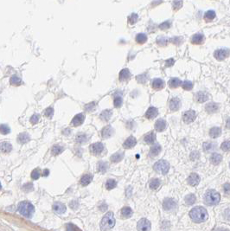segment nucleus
<instances>
[{
    "instance_id": "1",
    "label": "nucleus",
    "mask_w": 230,
    "mask_h": 231,
    "mask_svg": "<svg viewBox=\"0 0 230 231\" xmlns=\"http://www.w3.org/2000/svg\"><path fill=\"white\" fill-rule=\"evenodd\" d=\"M190 216L193 222L199 223L205 222L209 217V215L204 208L198 206L191 210L190 212Z\"/></svg>"
},
{
    "instance_id": "2",
    "label": "nucleus",
    "mask_w": 230,
    "mask_h": 231,
    "mask_svg": "<svg viewBox=\"0 0 230 231\" xmlns=\"http://www.w3.org/2000/svg\"><path fill=\"white\" fill-rule=\"evenodd\" d=\"M17 210H18V212L20 213L21 215H24L25 217L30 218V217L34 215L35 207L33 206L30 203L26 202V201H24V202H21V203L18 204Z\"/></svg>"
},
{
    "instance_id": "3",
    "label": "nucleus",
    "mask_w": 230,
    "mask_h": 231,
    "mask_svg": "<svg viewBox=\"0 0 230 231\" xmlns=\"http://www.w3.org/2000/svg\"><path fill=\"white\" fill-rule=\"evenodd\" d=\"M115 225V218L113 213L112 212H108L106 213L104 217L102 219L101 223V229L102 231H106L108 229H113Z\"/></svg>"
},
{
    "instance_id": "4",
    "label": "nucleus",
    "mask_w": 230,
    "mask_h": 231,
    "mask_svg": "<svg viewBox=\"0 0 230 231\" xmlns=\"http://www.w3.org/2000/svg\"><path fill=\"white\" fill-rule=\"evenodd\" d=\"M204 200H205V203L209 205H216L220 202L221 197L217 191H214V190H210L206 192L205 196H204Z\"/></svg>"
},
{
    "instance_id": "5",
    "label": "nucleus",
    "mask_w": 230,
    "mask_h": 231,
    "mask_svg": "<svg viewBox=\"0 0 230 231\" xmlns=\"http://www.w3.org/2000/svg\"><path fill=\"white\" fill-rule=\"evenodd\" d=\"M154 169L157 170L158 173L166 174L169 170V164L165 160H159L154 165Z\"/></svg>"
},
{
    "instance_id": "6",
    "label": "nucleus",
    "mask_w": 230,
    "mask_h": 231,
    "mask_svg": "<svg viewBox=\"0 0 230 231\" xmlns=\"http://www.w3.org/2000/svg\"><path fill=\"white\" fill-rule=\"evenodd\" d=\"M137 228L138 231H150V229H151V223L147 219L142 218L138 221Z\"/></svg>"
},
{
    "instance_id": "7",
    "label": "nucleus",
    "mask_w": 230,
    "mask_h": 231,
    "mask_svg": "<svg viewBox=\"0 0 230 231\" xmlns=\"http://www.w3.org/2000/svg\"><path fill=\"white\" fill-rule=\"evenodd\" d=\"M103 151H104V146H103L102 143L98 142V143H94V144L90 146V152H91V153L95 155V156L100 155Z\"/></svg>"
},
{
    "instance_id": "8",
    "label": "nucleus",
    "mask_w": 230,
    "mask_h": 231,
    "mask_svg": "<svg viewBox=\"0 0 230 231\" xmlns=\"http://www.w3.org/2000/svg\"><path fill=\"white\" fill-rule=\"evenodd\" d=\"M196 112H195L194 110H189V111H187V112H185V113L183 114V121L185 122V123L189 124V123L193 122L194 120H196Z\"/></svg>"
},
{
    "instance_id": "9",
    "label": "nucleus",
    "mask_w": 230,
    "mask_h": 231,
    "mask_svg": "<svg viewBox=\"0 0 230 231\" xmlns=\"http://www.w3.org/2000/svg\"><path fill=\"white\" fill-rule=\"evenodd\" d=\"M163 207L167 211H173L177 208V203H176V201L174 199L166 198L163 203Z\"/></svg>"
},
{
    "instance_id": "10",
    "label": "nucleus",
    "mask_w": 230,
    "mask_h": 231,
    "mask_svg": "<svg viewBox=\"0 0 230 231\" xmlns=\"http://www.w3.org/2000/svg\"><path fill=\"white\" fill-rule=\"evenodd\" d=\"M228 55H229V50L228 49H218V50H215L214 52V57L219 61L224 60L225 58L228 57Z\"/></svg>"
},
{
    "instance_id": "11",
    "label": "nucleus",
    "mask_w": 230,
    "mask_h": 231,
    "mask_svg": "<svg viewBox=\"0 0 230 231\" xmlns=\"http://www.w3.org/2000/svg\"><path fill=\"white\" fill-rule=\"evenodd\" d=\"M181 106V101L178 98H173L169 102V109L171 111H178Z\"/></svg>"
},
{
    "instance_id": "12",
    "label": "nucleus",
    "mask_w": 230,
    "mask_h": 231,
    "mask_svg": "<svg viewBox=\"0 0 230 231\" xmlns=\"http://www.w3.org/2000/svg\"><path fill=\"white\" fill-rule=\"evenodd\" d=\"M187 181H188V183L190 184L191 186H196L200 182V177L196 173H192V174L190 175Z\"/></svg>"
},
{
    "instance_id": "13",
    "label": "nucleus",
    "mask_w": 230,
    "mask_h": 231,
    "mask_svg": "<svg viewBox=\"0 0 230 231\" xmlns=\"http://www.w3.org/2000/svg\"><path fill=\"white\" fill-rule=\"evenodd\" d=\"M113 133H114V130L113 129V127L111 126H106L103 128L102 132H101V134H102V137L104 138H108L113 136Z\"/></svg>"
},
{
    "instance_id": "14",
    "label": "nucleus",
    "mask_w": 230,
    "mask_h": 231,
    "mask_svg": "<svg viewBox=\"0 0 230 231\" xmlns=\"http://www.w3.org/2000/svg\"><path fill=\"white\" fill-rule=\"evenodd\" d=\"M136 144H137V140H136V138L133 137V136H131L129 138H127L125 142H124V144H123V146L126 148V149H131V148H133L134 146H136Z\"/></svg>"
},
{
    "instance_id": "15",
    "label": "nucleus",
    "mask_w": 230,
    "mask_h": 231,
    "mask_svg": "<svg viewBox=\"0 0 230 231\" xmlns=\"http://www.w3.org/2000/svg\"><path fill=\"white\" fill-rule=\"evenodd\" d=\"M85 117L84 115L82 114H79L75 115L74 119L72 120V125L74 126H81V124L84 122Z\"/></svg>"
},
{
    "instance_id": "16",
    "label": "nucleus",
    "mask_w": 230,
    "mask_h": 231,
    "mask_svg": "<svg viewBox=\"0 0 230 231\" xmlns=\"http://www.w3.org/2000/svg\"><path fill=\"white\" fill-rule=\"evenodd\" d=\"M205 109L209 114H214L219 109V105L216 104V103H214V102H210V103L206 105Z\"/></svg>"
},
{
    "instance_id": "17",
    "label": "nucleus",
    "mask_w": 230,
    "mask_h": 231,
    "mask_svg": "<svg viewBox=\"0 0 230 231\" xmlns=\"http://www.w3.org/2000/svg\"><path fill=\"white\" fill-rule=\"evenodd\" d=\"M151 85H152V88H153L154 89L156 90H159L162 89V88H165V81L161 80V79H154L153 81H152V83H151Z\"/></svg>"
},
{
    "instance_id": "18",
    "label": "nucleus",
    "mask_w": 230,
    "mask_h": 231,
    "mask_svg": "<svg viewBox=\"0 0 230 231\" xmlns=\"http://www.w3.org/2000/svg\"><path fill=\"white\" fill-rule=\"evenodd\" d=\"M157 114H158V111L156 107L154 106H151L149 109L146 111V114H145V117L147 119H154L155 117H157Z\"/></svg>"
},
{
    "instance_id": "19",
    "label": "nucleus",
    "mask_w": 230,
    "mask_h": 231,
    "mask_svg": "<svg viewBox=\"0 0 230 231\" xmlns=\"http://www.w3.org/2000/svg\"><path fill=\"white\" fill-rule=\"evenodd\" d=\"M53 210L57 214H63L66 211V206L61 203H56L53 205Z\"/></svg>"
},
{
    "instance_id": "20",
    "label": "nucleus",
    "mask_w": 230,
    "mask_h": 231,
    "mask_svg": "<svg viewBox=\"0 0 230 231\" xmlns=\"http://www.w3.org/2000/svg\"><path fill=\"white\" fill-rule=\"evenodd\" d=\"M166 126H167V123L165 120H158L156 122V124H155V128L157 130V132H163V131H165L166 129Z\"/></svg>"
},
{
    "instance_id": "21",
    "label": "nucleus",
    "mask_w": 230,
    "mask_h": 231,
    "mask_svg": "<svg viewBox=\"0 0 230 231\" xmlns=\"http://www.w3.org/2000/svg\"><path fill=\"white\" fill-rule=\"evenodd\" d=\"M12 150V146L9 142L0 143V152L3 153H9Z\"/></svg>"
},
{
    "instance_id": "22",
    "label": "nucleus",
    "mask_w": 230,
    "mask_h": 231,
    "mask_svg": "<svg viewBox=\"0 0 230 231\" xmlns=\"http://www.w3.org/2000/svg\"><path fill=\"white\" fill-rule=\"evenodd\" d=\"M162 147L159 144H155L153 146H151V150H150V155L151 157H156L158 154L160 153L161 152Z\"/></svg>"
},
{
    "instance_id": "23",
    "label": "nucleus",
    "mask_w": 230,
    "mask_h": 231,
    "mask_svg": "<svg viewBox=\"0 0 230 231\" xmlns=\"http://www.w3.org/2000/svg\"><path fill=\"white\" fill-rule=\"evenodd\" d=\"M209 99V95L205 93V92H198L196 94V102H200V103H202V102H205L206 101H208Z\"/></svg>"
},
{
    "instance_id": "24",
    "label": "nucleus",
    "mask_w": 230,
    "mask_h": 231,
    "mask_svg": "<svg viewBox=\"0 0 230 231\" xmlns=\"http://www.w3.org/2000/svg\"><path fill=\"white\" fill-rule=\"evenodd\" d=\"M222 134V129L220 127H212L210 130V136L211 138H216Z\"/></svg>"
},
{
    "instance_id": "25",
    "label": "nucleus",
    "mask_w": 230,
    "mask_h": 231,
    "mask_svg": "<svg viewBox=\"0 0 230 231\" xmlns=\"http://www.w3.org/2000/svg\"><path fill=\"white\" fill-rule=\"evenodd\" d=\"M92 180H93V176H92V175L91 174L84 175V176L81 179V185L87 186V185H88L89 183L92 182Z\"/></svg>"
},
{
    "instance_id": "26",
    "label": "nucleus",
    "mask_w": 230,
    "mask_h": 231,
    "mask_svg": "<svg viewBox=\"0 0 230 231\" xmlns=\"http://www.w3.org/2000/svg\"><path fill=\"white\" fill-rule=\"evenodd\" d=\"M156 140V134H154L153 132H151L148 134H146L145 137V141L146 144H153Z\"/></svg>"
},
{
    "instance_id": "27",
    "label": "nucleus",
    "mask_w": 230,
    "mask_h": 231,
    "mask_svg": "<svg viewBox=\"0 0 230 231\" xmlns=\"http://www.w3.org/2000/svg\"><path fill=\"white\" fill-rule=\"evenodd\" d=\"M222 157L221 154L219 153H213L210 157V161L212 162V164L214 165H218L220 163L222 162Z\"/></svg>"
},
{
    "instance_id": "28",
    "label": "nucleus",
    "mask_w": 230,
    "mask_h": 231,
    "mask_svg": "<svg viewBox=\"0 0 230 231\" xmlns=\"http://www.w3.org/2000/svg\"><path fill=\"white\" fill-rule=\"evenodd\" d=\"M192 43L194 44H201L202 42L204 41V37L202 34H196L192 37Z\"/></svg>"
},
{
    "instance_id": "29",
    "label": "nucleus",
    "mask_w": 230,
    "mask_h": 231,
    "mask_svg": "<svg viewBox=\"0 0 230 231\" xmlns=\"http://www.w3.org/2000/svg\"><path fill=\"white\" fill-rule=\"evenodd\" d=\"M29 135L26 133H24V134H21L18 135L17 137V141L21 143V144H25L27 142L29 141Z\"/></svg>"
},
{
    "instance_id": "30",
    "label": "nucleus",
    "mask_w": 230,
    "mask_h": 231,
    "mask_svg": "<svg viewBox=\"0 0 230 231\" xmlns=\"http://www.w3.org/2000/svg\"><path fill=\"white\" fill-rule=\"evenodd\" d=\"M121 215H123L125 218H129L133 215V210L130 207H124L121 210Z\"/></svg>"
},
{
    "instance_id": "31",
    "label": "nucleus",
    "mask_w": 230,
    "mask_h": 231,
    "mask_svg": "<svg viewBox=\"0 0 230 231\" xmlns=\"http://www.w3.org/2000/svg\"><path fill=\"white\" fill-rule=\"evenodd\" d=\"M124 158V152H117V153L113 154L111 157V161L113 163H119Z\"/></svg>"
},
{
    "instance_id": "32",
    "label": "nucleus",
    "mask_w": 230,
    "mask_h": 231,
    "mask_svg": "<svg viewBox=\"0 0 230 231\" xmlns=\"http://www.w3.org/2000/svg\"><path fill=\"white\" fill-rule=\"evenodd\" d=\"M129 78H130L129 69H122L120 71V80L123 81H125V80H127V79H129Z\"/></svg>"
},
{
    "instance_id": "33",
    "label": "nucleus",
    "mask_w": 230,
    "mask_h": 231,
    "mask_svg": "<svg viewBox=\"0 0 230 231\" xmlns=\"http://www.w3.org/2000/svg\"><path fill=\"white\" fill-rule=\"evenodd\" d=\"M149 186L151 190H157L160 186V180L157 179H152L150 181Z\"/></svg>"
},
{
    "instance_id": "34",
    "label": "nucleus",
    "mask_w": 230,
    "mask_h": 231,
    "mask_svg": "<svg viewBox=\"0 0 230 231\" xmlns=\"http://www.w3.org/2000/svg\"><path fill=\"white\" fill-rule=\"evenodd\" d=\"M181 81L178 79V78H172L170 81H169V85L170 88H178L179 86L181 85Z\"/></svg>"
},
{
    "instance_id": "35",
    "label": "nucleus",
    "mask_w": 230,
    "mask_h": 231,
    "mask_svg": "<svg viewBox=\"0 0 230 231\" xmlns=\"http://www.w3.org/2000/svg\"><path fill=\"white\" fill-rule=\"evenodd\" d=\"M196 197L194 194L188 195L185 197V203L188 205H192V204L196 203Z\"/></svg>"
},
{
    "instance_id": "36",
    "label": "nucleus",
    "mask_w": 230,
    "mask_h": 231,
    "mask_svg": "<svg viewBox=\"0 0 230 231\" xmlns=\"http://www.w3.org/2000/svg\"><path fill=\"white\" fill-rule=\"evenodd\" d=\"M108 164L106 162H104V161H101V162L98 164V170L101 172H106L107 169H108Z\"/></svg>"
},
{
    "instance_id": "37",
    "label": "nucleus",
    "mask_w": 230,
    "mask_h": 231,
    "mask_svg": "<svg viewBox=\"0 0 230 231\" xmlns=\"http://www.w3.org/2000/svg\"><path fill=\"white\" fill-rule=\"evenodd\" d=\"M111 116H112V111H111V110H105V111H103L101 114V118L103 120H105V121L109 120Z\"/></svg>"
},
{
    "instance_id": "38",
    "label": "nucleus",
    "mask_w": 230,
    "mask_h": 231,
    "mask_svg": "<svg viewBox=\"0 0 230 231\" xmlns=\"http://www.w3.org/2000/svg\"><path fill=\"white\" fill-rule=\"evenodd\" d=\"M117 186V182L113 179H108L106 183V188L110 191V190H113V188Z\"/></svg>"
},
{
    "instance_id": "39",
    "label": "nucleus",
    "mask_w": 230,
    "mask_h": 231,
    "mask_svg": "<svg viewBox=\"0 0 230 231\" xmlns=\"http://www.w3.org/2000/svg\"><path fill=\"white\" fill-rule=\"evenodd\" d=\"M215 147H216V145L214 143H212V142H206V143L203 144V148H204V150L206 152L214 150Z\"/></svg>"
},
{
    "instance_id": "40",
    "label": "nucleus",
    "mask_w": 230,
    "mask_h": 231,
    "mask_svg": "<svg viewBox=\"0 0 230 231\" xmlns=\"http://www.w3.org/2000/svg\"><path fill=\"white\" fill-rule=\"evenodd\" d=\"M63 151H64V147H63V146L56 145V146H53L52 154L53 155H59V154L61 153Z\"/></svg>"
},
{
    "instance_id": "41",
    "label": "nucleus",
    "mask_w": 230,
    "mask_h": 231,
    "mask_svg": "<svg viewBox=\"0 0 230 231\" xmlns=\"http://www.w3.org/2000/svg\"><path fill=\"white\" fill-rule=\"evenodd\" d=\"M215 17V12L214 11H208L207 12L205 13L204 15V18H205L206 21L210 22V21H212Z\"/></svg>"
},
{
    "instance_id": "42",
    "label": "nucleus",
    "mask_w": 230,
    "mask_h": 231,
    "mask_svg": "<svg viewBox=\"0 0 230 231\" xmlns=\"http://www.w3.org/2000/svg\"><path fill=\"white\" fill-rule=\"evenodd\" d=\"M10 82H11V85L19 86L22 84V80H21L20 78H19L18 76H16V75H13V76L11 78V80H10Z\"/></svg>"
},
{
    "instance_id": "43",
    "label": "nucleus",
    "mask_w": 230,
    "mask_h": 231,
    "mask_svg": "<svg viewBox=\"0 0 230 231\" xmlns=\"http://www.w3.org/2000/svg\"><path fill=\"white\" fill-rule=\"evenodd\" d=\"M88 140V137L84 134H78L76 136V141L78 143H85V142H87Z\"/></svg>"
},
{
    "instance_id": "44",
    "label": "nucleus",
    "mask_w": 230,
    "mask_h": 231,
    "mask_svg": "<svg viewBox=\"0 0 230 231\" xmlns=\"http://www.w3.org/2000/svg\"><path fill=\"white\" fill-rule=\"evenodd\" d=\"M136 41H137L138 43H145V42L147 41V36L144 34V33H142V34H138L137 37H136Z\"/></svg>"
},
{
    "instance_id": "45",
    "label": "nucleus",
    "mask_w": 230,
    "mask_h": 231,
    "mask_svg": "<svg viewBox=\"0 0 230 231\" xmlns=\"http://www.w3.org/2000/svg\"><path fill=\"white\" fill-rule=\"evenodd\" d=\"M182 87H183V88L184 90L189 91V90L192 89V88H193V84H192V82H191V81H185L182 83Z\"/></svg>"
},
{
    "instance_id": "46",
    "label": "nucleus",
    "mask_w": 230,
    "mask_h": 231,
    "mask_svg": "<svg viewBox=\"0 0 230 231\" xmlns=\"http://www.w3.org/2000/svg\"><path fill=\"white\" fill-rule=\"evenodd\" d=\"M11 132V129H10V127H9L7 125H0V133L2 134H8L9 133Z\"/></svg>"
},
{
    "instance_id": "47",
    "label": "nucleus",
    "mask_w": 230,
    "mask_h": 231,
    "mask_svg": "<svg viewBox=\"0 0 230 231\" xmlns=\"http://www.w3.org/2000/svg\"><path fill=\"white\" fill-rule=\"evenodd\" d=\"M172 6H173V9L175 11H178L183 6V1L182 0H174Z\"/></svg>"
},
{
    "instance_id": "48",
    "label": "nucleus",
    "mask_w": 230,
    "mask_h": 231,
    "mask_svg": "<svg viewBox=\"0 0 230 231\" xmlns=\"http://www.w3.org/2000/svg\"><path fill=\"white\" fill-rule=\"evenodd\" d=\"M122 102H123V101H122V98L120 96H115L114 101H113L115 107H120L121 105H122Z\"/></svg>"
},
{
    "instance_id": "49",
    "label": "nucleus",
    "mask_w": 230,
    "mask_h": 231,
    "mask_svg": "<svg viewBox=\"0 0 230 231\" xmlns=\"http://www.w3.org/2000/svg\"><path fill=\"white\" fill-rule=\"evenodd\" d=\"M40 176H41V172H40V170H39V169H35V170H33L32 172H31V178H32L33 179H35V180L39 179V177H40Z\"/></svg>"
},
{
    "instance_id": "50",
    "label": "nucleus",
    "mask_w": 230,
    "mask_h": 231,
    "mask_svg": "<svg viewBox=\"0 0 230 231\" xmlns=\"http://www.w3.org/2000/svg\"><path fill=\"white\" fill-rule=\"evenodd\" d=\"M67 231H81L79 228L73 223H69L67 226Z\"/></svg>"
},
{
    "instance_id": "51",
    "label": "nucleus",
    "mask_w": 230,
    "mask_h": 231,
    "mask_svg": "<svg viewBox=\"0 0 230 231\" xmlns=\"http://www.w3.org/2000/svg\"><path fill=\"white\" fill-rule=\"evenodd\" d=\"M221 148H222V150L224 151V152H228V151L229 150V148H230L229 140H226V141L223 142L222 146H221Z\"/></svg>"
},
{
    "instance_id": "52",
    "label": "nucleus",
    "mask_w": 230,
    "mask_h": 231,
    "mask_svg": "<svg viewBox=\"0 0 230 231\" xmlns=\"http://www.w3.org/2000/svg\"><path fill=\"white\" fill-rule=\"evenodd\" d=\"M44 114L46 117L49 118V119L52 118L53 114H54V109H53L52 107H48V108H47V109L45 110Z\"/></svg>"
},
{
    "instance_id": "53",
    "label": "nucleus",
    "mask_w": 230,
    "mask_h": 231,
    "mask_svg": "<svg viewBox=\"0 0 230 231\" xmlns=\"http://www.w3.org/2000/svg\"><path fill=\"white\" fill-rule=\"evenodd\" d=\"M138 16L137 14H132L131 16L129 17V19H128V20H129L130 25H134V24L138 21Z\"/></svg>"
},
{
    "instance_id": "54",
    "label": "nucleus",
    "mask_w": 230,
    "mask_h": 231,
    "mask_svg": "<svg viewBox=\"0 0 230 231\" xmlns=\"http://www.w3.org/2000/svg\"><path fill=\"white\" fill-rule=\"evenodd\" d=\"M94 108H95V103L94 102H91V103L87 104V105L85 106V109H86V111H88V112H91Z\"/></svg>"
},
{
    "instance_id": "55",
    "label": "nucleus",
    "mask_w": 230,
    "mask_h": 231,
    "mask_svg": "<svg viewBox=\"0 0 230 231\" xmlns=\"http://www.w3.org/2000/svg\"><path fill=\"white\" fill-rule=\"evenodd\" d=\"M157 42L160 46H165L167 44V43H168V39L165 38V37H160V38L157 39Z\"/></svg>"
},
{
    "instance_id": "56",
    "label": "nucleus",
    "mask_w": 230,
    "mask_h": 231,
    "mask_svg": "<svg viewBox=\"0 0 230 231\" xmlns=\"http://www.w3.org/2000/svg\"><path fill=\"white\" fill-rule=\"evenodd\" d=\"M169 26H170V22L165 21V22H164L163 24L159 25V28L161 29H167L169 28Z\"/></svg>"
},
{
    "instance_id": "57",
    "label": "nucleus",
    "mask_w": 230,
    "mask_h": 231,
    "mask_svg": "<svg viewBox=\"0 0 230 231\" xmlns=\"http://www.w3.org/2000/svg\"><path fill=\"white\" fill-rule=\"evenodd\" d=\"M199 157H200V153L198 152H196V151H195V152H193L192 153L190 154V159L191 160H196V159L199 158Z\"/></svg>"
},
{
    "instance_id": "58",
    "label": "nucleus",
    "mask_w": 230,
    "mask_h": 231,
    "mask_svg": "<svg viewBox=\"0 0 230 231\" xmlns=\"http://www.w3.org/2000/svg\"><path fill=\"white\" fill-rule=\"evenodd\" d=\"M39 118H40V116L38 114H34L32 117L30 118V122L32 124H36L38 122V120H39Z\"/></svg>"
},
{
    "instance_id": "59",
    "label": "nucleus",
    "mask_w": 230,
    "mask_h": 231,
    "mask_svg": "<svg viewBox=\"0 0 230 231\" xmlns=\"http://www.w3.org/2000/svg\"><path fill=\"white\" fill-rule=\"evenodd\" d=\"M78 203H76V202H71L70 203V204H69V206H70V208L71 209H73V210H76V208L78 207Z\"/></svg>"
},
{
    "instance_id": "60",
    "label": "nucleus",
    "mask_w": 230,
    "mask_h": 231,
    "mask_svg": "<svg viewBox=\"0 0 230 231\" xmlns=\"http://www.w3.org/2000/svg\"><path fill=\"white\" fill-rule=\"evenodd\" d=\"M174 60L173 59H169V60H167L166 61V66L167 67H170V66H172L174 64Z\"/></svg>"
},
{
    "instance_id": "61",
    "label": "nucleus",
    "mask_w": 230,
    "mask_h": 231,
    "mask_svg": "<svg viewBox=\"0 0 230 231\" xmlns=\"http://www.w3.org/2000/svg\"><path fill=\"white\" fill-rule=\"evenodd\" d=\"M224 190H225V191H226L227 194H228V193H229V183H228L224 185Z\"/></svg>"
},
{
    "instance_id": "62",
    "label": "nucleus",
    "mask_w": 230,
    "mask_h": 231,
    "mask_svg": "<svg viewBox=\"0 0 230 231\" xmlns=\"http://www.w3.org/2000/svg\"><path fill=\"white\" fill-rule=\"evenodd\" d=\"M48 174H49V170H48V169L44 170V171H43V176H44V177H47Z\"/></svg>"
},
{
    "instance_id": "63",
    "label": "nucleus",
    "mask_w": 230,
    "mask_h": 231,
    "mask_svg": "<svg viewBox=\"0 0 230 231\" xmlns=\"http://www.w3.org/2000/svg\"><path fill=\"white\" fill-rule=\"evenodd\" d=\"M214 231H228V229H217Z\"/></svg>"
},
{
    "instance_id": "64",
    "label": "nucleus",
    "mask_w": 230,
    "mask_h": 231,
    "mask_svg": "<svg viewBox=\"0 0 230 231\" xmlns=\"http://www.w3.org/2000/svg\"><path fill=\"white\" fill-rule=\"evenodd\" d=\"M1 187H2V186H1V183H0V189H1Z\"/></svg>"
}]
</instances>
